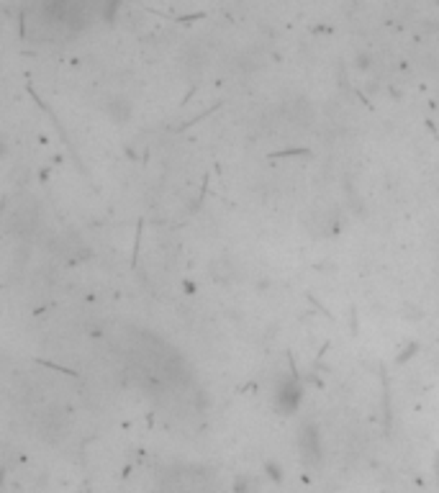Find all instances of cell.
Wrapping results in <instances>:
<instances>
[{
    "label": "cell",
    "mask_w": 439,
    "mask_h": 493,
    "mask_svg": "<svg viewBox=\"0 0 439 493\" xmlns=\"http://www.w3.org/2000/svg\"><path fill=\"white\" fill-rule=\"evenodd\" d=\"M106 116L111 121H116V124H124L131 118V103H128V98L124 96H111L106 100Z\"/></svg>",
    "instance_id": "cell-3"
},
{
    "label": "cell",
    "mask_w": 439,
    "mask_h": 493,
    "mask_svg": "<svg viewBox=\"0 0 439 493\" xmlns=\"http://www.w3.org/2000/svg\"><path fill=\"white\" fill-rule=\"evenodd\" d=\"M298 447H301L303 460L308 465H319L322 463V437L313 426H303L301 439H298Z\"/></svg>",
    "instance_id": "cell-1"
},
{
    "label": "cell",
    "mask_w": 439,
    "mask_h": 493,
    "mask_svg": "<svg viewBox=\"0 0 439 493\" xmlns=\"http://www.w3.org/2000/svg\"><path fill=\"white\" fill-rule=\"evenodd\" d=\"M285 116L291 118L293 124L306 126L313 118L311 103H308L306 98H293V100H288V106H285Z\"/></svg>",
    "instance_id": "cell-2"
}]
</instances>
